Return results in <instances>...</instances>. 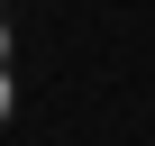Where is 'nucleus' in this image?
Returning <instances> with one entry per match:
<instances>
[{"instance_id": "f257e3e1", "label": "nucleus", "mask_w": 155, "mask_h": 146, "mask_svg": "<svg viewBox=\"0 0 155 146\" xmlns=\"http://www.w3.org/2000/svg\"><path fill=\"white\" fill-rule=\"evenodd\" d=\"M0 119H9V73H0Z\"/></svg>"}]
</instances>
